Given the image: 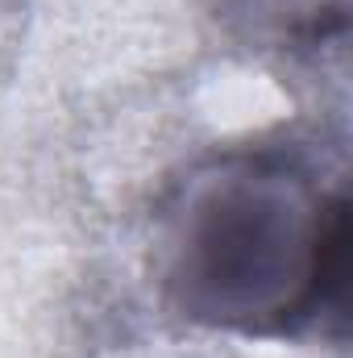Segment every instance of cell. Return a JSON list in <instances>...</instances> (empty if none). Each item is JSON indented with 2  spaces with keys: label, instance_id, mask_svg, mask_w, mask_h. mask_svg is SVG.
I'll return each mask as SVG.
<instances>
[{
  "label": "cell",
  "instance_id": "obj_1",
  "mask_svg": "<svg viewBox=\"0 0 353 358\" xmlns=\"http://www.w3.org/2000/svg\"><path fill=\"white\" fill-rule=\"evenodd\" d=\"M350 200L299 146L195 159L154 213V283L179 321L233 338H299L345 321Z\"/></svg>",
  "mask_w": 353,
  "mask_h": 358
},
{
  "label": "cell",
  "instance_id": "obj_2",
  "mask_svg": "<svg viewBox=\"0 0 353 358\" xmlns=\"http://www.w3.org/2000/svg\"><path fill=\"white\" fill-rule=\"evenodd\" d=\"M204 8L241 46L278 55H320L350 25V0H204Z\"/></svg>",
  "mask_w": 353,
  "mask_h": 358
}]
</instances>
